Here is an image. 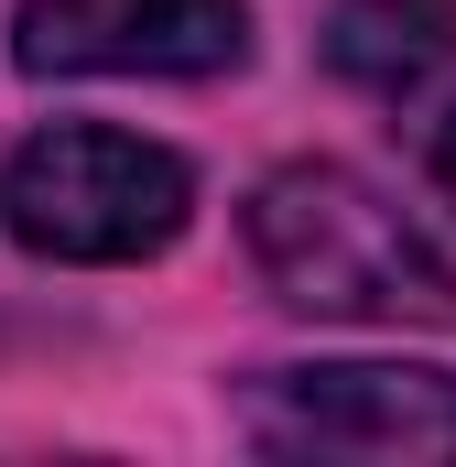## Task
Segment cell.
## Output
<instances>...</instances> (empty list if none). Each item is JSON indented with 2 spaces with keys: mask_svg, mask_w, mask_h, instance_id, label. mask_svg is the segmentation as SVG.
Masks as SVG:
<instances>
[{
  "mask_svg": "<svg viewBox=\"0 0 456 467\" xmlns=\"http://www.w3.org/2000/svg\"><path fill=\"white\" fill-rule=\"evenodd\" d=\"M196 218V174L185 152L141 141V130H98V119H55L0 163V229L44 261H152Z\"/></svg>",
  "mask_w": 456,
  "mask_h": 467,
  "instance_id": "obj_2",
  "label": "cell"
},
{
  "mask_svg": "<svg viewBox=\"0 0 456 467\" xmlns=\"http://www.w3.org/2000/svg\"><path fill=\"white\" fill-rule=\"evenodd\" d=\"M250 261L305 316H347V327H456V261L369 174H347V163H283L250 196Z\"/></svg>",
  "mask_w": 456,
  "mask_h": 467,
  "instance_id": "obj_1",
  "label": "cell"
},
{
  "mask_svg": "<svg viewBox=\"0 0 456 467\" xmlns=\"http://www.w3.org/2000/svg\"><path fill=\"white\" fill-rule=\"evenodd\" d=\"M326 66L369 99H424L456 66V0H337L326 11Z\"/></svg>",
  "mask_w": 456,
  "mask_h": 467,
  "instance_id": "obj_5",
  "label": "cell"
},
{
  "mask_svg": "<svg viewBox=\"0 0 456 467\" xmlns=\"http://www.w3.org/2000/svg\"><path fill=\"white\" fill-rule=\"evenodd\" d=\"M435 174H446V196H456V109H446V130H435Z\"/></svg>",
  "mask_w": 456,
  "mask_h": 467,
  "instance_id": "obj_6",
  "label": "cell"
},
{
  "mask_svg": "<svg viewBox=\"0 0 456 467\" xmlns=\"http://www.w3.org/2000/svg\"><path fill=\"white\" fill-rule=\"evenodd\" d=\"M239 435L261 457H456V369H391V358L250 369Z\"/></svg>",
  "mask_w": 456,
  "mask_h": 467,
  "instance_id": "obj_3",
  "label": "cell"
},
{
  "mask_svg": "<svg viewBox=\"0 0 456 467\" xmlns=\"http://www.w3.org/2000/svg\"><path fill=\"white\" fill-rule=\"evenodd\" d=\"M22 77H218L250 55V0H22Z\"/></svg>",
  "mask_w": 456,
  "mask_h": 467,
  "instance_id": "obj_4",
  "label": "cell"
}]
</instances>
